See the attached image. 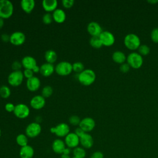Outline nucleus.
<instances>
[{"label": "nucleus", "instance_id": "obj_8", "mask_svg": "<svg viewBox=\"0 0 158 158\" xmlns=\"http://www.w3.org/2000/svg\"><path fill=\"white\" fill-rule=\"evenodd\" d=\"M41 126L40 123L36 122L30 123L25 128V135L28 138H34L37 137L41 132Z\"/></svg>", "mask_w": 158, "mask_h": 158}, {"label": "nucleus", "instance_id": "obj_36", "mask_svg": "<svg viewBox=\"0 0 158 158\" xmlns=\"http://www.w3.org/2000/svg\"><path fill=\"white\" fill-rule=\"evenodd\" d=\"M151 38L153 42L158 43V27H156L151 30Z\"/></svg>", "mask_w": 158, "mask_h": 158}, {"label": "nucleus", "instance_id": "obj_51", "mask_svg": "<svg viewBox=\"0 0 158 158\" xmlns=\"http://www.w3.org/2000/svg\"><path fill=\"white\" fill-rule=\"evenodd\" d=\"M1 136V128H0V136Z\"/></svg>", "mask_w": 158, "mask_h": 158}, {"label": "nucleus", "instance_id": "obj_31", "mask_svg": "<svg viewBox=\"0 0 158 158\" xmlns=\"http://www.w3.org/2000/svg\"><path fill=\"white\" fill-rule=\"evenodd\" d=\"M53 93V88L49 85L44 86L41 90V95L44 98H49Z\"/></svg>", "mask_w": 158, "mask_h": 158}, {"label": "nucleus", "instance_id": "obj_42", "mask_svg": "<svg viewBox=\"0 0 158 158\" xmlns=\"http://www.w3.org/2000/svg\"><path fill=\"white\" fill-rule=\"evenodd\" d=\"M90 158H104V154L100 151H96L92 153Z\"/></svg>", "mask_w": 158, "mask_h": 158}, {"label": "nucleus", "instance_id": "obj_7", "mask_svg": "<svg viewBox=\"0 0 158 158\" xmlns=\"http://www.w3.org/2000/svg\"><path fill=\"white\" fill-rule=\"evenodd\" d=\"M50 131L56 135L57 137H65L70 133V127L66 123H60L54 127L50 128Z\"/></svg>", "mask_w": 158, "mask_h": 158}, {"label": "nucleus", "instance_id": "obj_37", "mask_svg": "<svg viewBox=\"0 0 158 158\" xmlns=\"http://www.w3.org/2000/svg\"><path fill=\"white\" fill-rule=\"evenodd\" d=\"M11 67H12V69L13 70V71L21 70V69L22 67V62L20 61H18V60H15L12 62V64L11 65Z\"/></svg>", "mask_w": 158, "mask_h": 158}, {"label": "nucleus", "instance_id": "obj_52", "mask_svg": "<svg viewBox=\"0 0 158 158\" xmlns=\"http://www.w3.org/2000/svg\"><path fill=\"white\" fill-rule=\"evenodd\" d=\"M72 158H77V157H72Z\"/></svg>", "mask_w": 158, "mask_h": 158}, {"label": "nucleus", "instance_id": "obj_23", "mask_svg": "<svg viewBox=\"0 0 158 158\" xmlns=\"http://www.w3.org/2000/svg\"><path fill=\"white\" fill-rule=\"evenodd\" d=\"M34 154V149L28 144L22 147L19 151V156L20 158H33Z\"/></svg>", "mask_w": 158, "mask_h": 158}, {"label": "nucleus", "instance_id": "obj_32", "mask_svg": "<svg viewBox=\"0 0 158 158\" xmlns=\"http://www.w3.org/2000/svg\"><path fill=\"white\" fill-rule=\"evenodd\" d=\"M72 69L73 72L78 74L85 70V66L81 62H75L72 64Z\"/></svg>", "mask_w": 158, "mask_h": 158}, {"label": "nucleus", "instance_id": "obj_44", "mask_svg": "<svg viewBox=\"0 0 158 158\" xmlns=\"http://www.w3.org/2000/svg\"><path fill=\"white\" fill-rule=\"evenodd\" d=\"M1 39L4 42H8L10 41V35L7 33H3L1 36Z\"/></svg>", "mask_w": 158, "mask_h": 158}, {"label": "nucleus", "instance_id": "obj_20", "mask_svg": "<svg viewBox=\"0 0 158 158\" xmlns=\"http://www.w3.org/2000/svg\"><path fill=\"white\" fill-rule=\"evenodd\" d=\"M58 2L57 0H43L42 1V7L43 9L48 13L53 12L57 9Z\"/></svg>", "mask_w": 158, "mask_h": 158}, {"label": "nucleus", "instance_id": "obj_48", "mask_svg": "<svg viewBox=\"0 0 158 158\" xmlns=\"http://www.w3.org/2000/svg\"><path fill=\"white\" fill-rule=\"evenodd\" d=\"M42 121V117H40V116H37L36 117V122L38 123H40V122Z\"/></svg>", "mask_w": 158, "mask_h": 158}, {"label": "nucleus", "instance_id": "obj_41", "mask_svg": "<svg viewBox=\"0 0 158 158\" xmlns=\"http://www.w3.org/2000/svg\"><path fill=\"white\" fill-rule=\"evenodd\" d=\"M15 105L12 102H7L4 106L5 110L8 112H12L15 109Z\"/></svg>", "mask_w": 158, "mask_h": 158}, {"label": "nucleus", "instance_id": "obj_49", "mask_svg": "<svg viewBox=\"0 0 158 158\" xmlns=\"http://www.w3.org/2000/svg\"><path fill=\"white\" fill-rule=\"evenodd\" d=\"M148 2H149V3L154 4H156V3L158 2V0H149V1H148Z\"/></svg>", "mask_w": 158, "mask_h": 158}, {"label": "nucleus", "instance_id": "obj_6", "mask_svg": "<svg viewBox=\"0 0 158 158\" xmlns=\"http://www.w3.org/2000/svg\"><path fill=\"white\" fill-rule=\"evenodd\" d=\"M24 76L22 70L12 71L7 77L8 83L14 87L20 86L23 81Z\"/></svg>", "mask_w": 158, "mask_h": 158}, {"label": "nucleus", "instance_id": "obj_43", "mask_svg": "<svg viewBox=\"0 0 158 158\" xmlns=\"http://www.w3.org/2000/svg\"><path fill=\"white\" fill-rule=\"evenodd\" d=\"M74 133H75L79 138H80L81 136H83V135L85 133V132L80 127H78L77 128H75V131H74Z\"/></svg>", "mask_w": 158, "mask_h": 158}, {"label": "nucleus", "instance_id": "obj_39", "mask_svg": "<svg viewBox=\"0 0 158 158\" xmlns=\"http://www.w3.org/2000/svg\"><path fill=\"white\" fill-rule=\"evenodd\" d=\"M119 69H120V70L122 73H127L130 70V66L129 65V64L127 62H124V63L120 64Z\"/></svg>", "mask_w": 158, "mask_h": 158}, {"label": "nucleus", "instance_id": "obj_26", "mask_svg": "<svg viewBox=\"0 0 158 158\" xmlns=\"http://www.w3.org/2000/svg\"><path fill=\"white\" fill-rule=\"evenodd\" d=\"M44 59L46 62L53 64L57 59V54L56 52L52 49H49L44 53Z\"/></svg>", "mask_w": 158, "mask_h": 158}, {"label": "nucleus", "instance_id": "obj_18", "mask_svg": "<svg viewBox=\"0 0 158 158\" xmlns=\"http://www.w3.org/2000/svg\"><path fill=\"white\" fill-rule=\"evenodd\" d=\"M22 67L24 69L32 70L35 66L37 65V61L36 59L31 56H24L21 60Z\"/></svg>", "mask_w": 158, "mask_h": 158}, {"label": "nucleus", "instance_id": "obj_50", "mask_svg": "<svg viewBox=\"0 0 158 158\" xmlns=\"http://www.w3.org/2000/svg\"><path fill=\"white\" fill-rule=\"evenodd\" d=\"M60 158H71L69 155H65V154H61Z\"/></svg>", "mask_w": 158, "mask_h": 158}, {"label": "nucleus", "instance_id": "obj_19", "mask_svg": "<svg viewBox=\"0 0 158 158\" xmlns=\"http://www.w3.org/2000/svg\"><path fill=\"white\" fill-rule=\"evenodd\" d=\"M66 147L67 146L64 141L60 138H57L54 139L52 143V151L55 153L58 154H62Z\"/></svg>", "mask_w": 158, "mask_h": 158}, {"label": "nucleus", "instance_id": "obj_30", "mask_svg": "<svg viewBox=\"0 0 158 158\" xmlns=\"http://www.w3.org/2000/svg\"><path fill=\"white\" fill-rule=\"evenodd\" d=\"M11 94V90L7 85H2L0 87V96L3 99L8 98Z\"/></svg>", "mask_w": 158, "mask_h": 158}, {"label": "nucleus", "instance_id": "obj_40", "mask_svg": "<svg viewBox=\"0 0 158 158\" xmlns=\"http://www.w3.org/2000/svg\"><path fill=\"white\" fill-rule=\"evenodd\" d=\"M24 78H26L27 79L30 78L34 76V72L31 69H24L23 71Z\"/></svg>", "mask_w": 158, "mask_h": 158}, {"label": "nucleus", "instance_id": "obj_27", "mask_svg": "<svg viewBox=\"0 0 158 158\" xmlns=\"http://www.w3.org/2000/svg\"><path fill=\"white\" fill-rule=\"evenodd\" d=\"M15 141L17 144L19 146H20L21 148L28 145V136L25 134L20 133L16 137Z\"/></svg>", "mask_w": 158, "mask_h": 158}, {"label": "nucleus", "instance_id": "obj_25", "mask_svg": "<svg viewBox=\"0 0 158 158\" xmlns=\"http://www.w3.org/2000/svg\"><path fill=\"white\" fill-rule=\"evenodd\" d=\"M112 59L115 62L122 64L127 60V56L123 52L117 50L112 53Z\"/></svg>", "mask_w": 158, "mask_h": 158}, {"label": "nucleus", "instance_id": "obj_46", "mask_svg": "<svg viewBox=\"0 0 158 158\" xmlns=\"http://www.w3.org/2000/svg\"><path fill=\"white\" fill-rule=\"evenodd\" d=\"M33 72H34V73H40V67H39L38 65L36 66H35L33 69H32Z\"/></svg>", "mask_w": 158, "mask_h": 158}, {"label": "nucleus", "instance_id": "obj_3", "mask_svg": "<svg viewBox=\"0 0 158 158\" xmlns=\"http://www.w3.org/2000/svg\"><path fill=\"white\" fill-rule=\"evenodd\" d=\"M14 13V5L9 0H0V17L4 19H9Z\"/></svg>", "mask_w": 158, "mask_h": 158}, {"label": "nucleus", "instance_id": "obj_4", "mask_svg": "<svg viewBox=\"0 0 158 158\" xmlns=\"http://www.w3.org/2000/svg\"><path fill=\"white\" fill-rule=\"evenodd\" d=\"M127 62L130 67L135 69H139L143 64V56L137 52H131L127 56Z\"/></svg>", "mask_w": 158, "mask_h": 158}, {"label": "nucleus", "instance_id": "obj_47", "mask_svg": "<svg viewBox=\"0 0 158 158\" xmlns=\"http://www.w3.org/2000/svg\"><path fill=\"white\" fill-rule=\"evenodd\" d=\"M4 24V19L0 17V30L3 27Z\"/></svg>", "mask_w": 158, "mask_h": 158}, {"label": "nucleus", "instance_id": "obj_15", "mask_svg": "<svg viewBox=\"0 0 158 158\" xmlns=\"http://www.w3.org/2000/svg\"><path fill=\"white\" fill-rule=\"evenodd\" d=\"M86 30L91 36H99L103 31L101 25L98 22L94 21L90 22L87 25Z\"/></svg>", "mask_w": 158, "mask_h": 158}, {"label": "nucleus", "instance_id": "obj_22", "mask_svg": "<svg viewBox=\"0 0 158 158\" xmlns=\"http://www.w3.org/2000/svg\"><path fill=\"white\" fill-rule=\"evenodd\" d=\"M52 15L53 20L57 23H62L64 22L67 17L65 11L60 8L56 9L52 12Z\"/></svg>", "mask_w": 158, "mask_h": 158}, {"label": "nucleus", "instance_id": "obj_9", "mask_svg": "<svg viewBox=\"0 0 158 158\" xmlns=\"http://www.w3.org/2000/svg\"><path fill=\"white\" fill-rule=\"evenodd\" d=\"M14 114L19 118L24 119L28 117L30 113L29 107L24 103H19L15 105Z\"/></svg>", "mask_w": 158, "mask_h": 158}, {"label": "nucleus", "instance_id": "obj_21", "mask_svg": "<svg viewBox=\"0 0 158 158\" xmlns=\"http://www.w3.org/2000/svg\"><path fill=\"white\" fill-rule=\"evenodd\" d=\"M55 72V67L53 64L45 62L40 66V73L43 77H49L53 74Z\"/></svg>", "mask_w": 158, "mask_h": 158}, {"label": "nucleus", "instance_id": "obj_17", "mask_svg": "<svg viewBox=\"0 0 158 158\" xmlns=\"http://www.w3.org/2000/svg\"><path fill=\"white\" fill-rule=\"evenodd\" d=\"M80 144L81 147L85 149H89L94 144V139L93 136L88 133H85L80 138Z\"/></svg>", "mask_w": 158, "mask_h": 158}, {"label": "nucleus", "instance_id": "obj_16", "mask_svg": "<svg viewBox=\"0 0 158 158\" xmlns=\"http://www.w3.org/2000/svg\"><path fill=\"white\" fill-rule=\"evenodd\" d=\"M26 86L29 91L35 92L40 89L41 86V81L38 77L33 76L27 80Z\"/></svg>", "mask_w": 158, "mask_h": 158}, {"label": "nucleus", "instance_id": "obj_13", "mask_svg": "<svg viewBox=\"0 0 158 158\" xmlns=\"http://www.w3.org/2000/svg\"><path fill=\"white\" fill-rule=\"evenodd\" d=\"M64 142L67 147L70 149H74L78 146L80 144V138L74 132H70L65 137Z\"/></svg>", "mask_w": 158, "mask_h": 158}, {"label": "nucleus", "instance_id": "obj_12", "mask_svg": "<svg viewBox=\"0 0 158 158\" xmlns=\"http://www.w3.org/2000/svg\"><path fill=\"white\" fill-rule=\"evenodd\" d=\"M102 46H110L115 43V36L112 33L108 30L102 31L99 36Z\"/></svg>", "mask_w": 158, "mask_h": 158}, {"label": "nucleus", "instance_id": "obj_11", "mask_svg": "<svg viewBox=\"0 0 158 158\" xmlns=\"http://www.w3.org/2000/svg\"><path fill=\"white\" fill-rule=\"evenodd\" d=\"M95 126L96 122L94 120L90 117H86L81 119L78 127H80L85 133H89L93 130Z\"/></svg>", "mask_w": 158, "mask_h": 158}, {"label": "nucleus", "instance_id": "obj_35", "mask_svg": "<svg viewBox=\"0 0 158 158\" xmlns=\"http://www.w3.org/2000/svg\"><path fill=\"white\" fill-rule=\"evenodd\" d=\"M80 121H81L80 118L77 115H72L69 118V123L73 126H77V125L79 126Z\"/></svg>", "mask_w": 158, "mask_h": 158}, {"label": "nucleus", "instance_id": "obj_45", "mask_svg": "<svg viewBox=\"0 0 158 158\" xmlns=\"http://www.w3.org/2000/svg\"><path fill=\"white\" fill-rule=\"evenodd\" d=\"M70 153H71V149H70V148H68V147H66V148H65V149L64 150L63 153H62V154L69 155V156H70Z\"/></svg>", "mask_w": 158, "mask_h": 158}, {"label": "nucleus", "instance_id": "obj_10", "mask_svg": "<svg viewBox=\"0 0 158 158\" xmlns=\"http://www.w3.org/2000/svg\"><path fill=\"white\" fill-rule=\"evenodd\" d=\"M26 40V36L24 33L19 31H14L10 35L9 42L14 46H21L22 45Z\"/></svg>", "mask_w": 158, "mask_h": 158}, {"label": "nucleus", "instance_id": "obj_28", "mask_svg": "<svg viewBox=\"0 0 158 158\" xmlns=\"http://www.w3.org/2000/svg\"><path fill=\"white\" fill-rule=\"evenodd\" d=\"M73 157H75L77 158H85L86 156V152L85 148H83V147L78 146L73 149Z\"/></svg>", "mask_w": 158, "mask_h": 158}, {"label": "nucleus", "instance_id": "obj_33", "mask_svg": "<svg viewBox=\"0 0 158 158\" xmlns=\"http://www.w3.org/2000/svg\"><path fill=\"white\" fill-rule=\"evenodd\" d=\"M138 53L141 54L142 56H146L149 54L150 52V48L146 44H143L139 46L138 49Z\"/></svg>", "mask_w": 158, "mask_h": 158}, {"label": "nucleus", "instance_id": "obj_24", "mask_svg": "<svg viewBox=\"0 0 158 158\" xmlns=\"http://www.w3.org/2000/svg\"><path fill=\"white\" fill-rule=\"evenodd\" d=\"M20 7L23 12L30 14L35 7V1L34 0H22L20 1Z\"/></svg>", "mask_w": 158, "mask_h": 158}, {"label": "nucleus", "instance_id": "obj_38", "mask_svg": "<svg viewBox=\"0 0 158 158\" xmlns=\"http://www.w3.org/2000/svg\"><path fill=\"white\" fill-rule=\"evenodd\" d=\"M75 1L73 0H62V4L65 9H70L74 5Z\"/></svg>", "mask_w": 158, "mask_h": 158}, {"label": "nucleus", "instance_id": "obj_29", "mask_svg": "<svg viewBox=\"0 0 158 158\" xmlns=\"http://www.w3.org/2000/svg\"><path fill=\"white\" fill-rule=\"evenodd\" d=\"M89 44L96 49L101 48L102 46V44L99 36H91L89 39Z\"/></svg>", "mask_w": 158, "mask_h": 158}, {"label": "nucleus", "instance_id": "obj_1", "mask_svg": "<svg viewBox=\"0 0 158 158\" xmlns=\"http://www.w3.org/2000/svg\"><path fill=\"white\" fill-rule=\"evenodd\" d=\"M96 75L91 69H86L78 74L77 79L80 84L84 86H89L96 80Z\"/></svg>", "mask_w": 158, "mask_h": 158}, {"label": "nucleus", "instance_id": "obj_34", "mask_svg": "<svg viewBox=\"0 0 158 158\" xmlns=\"http://www.w3.org/2000/svg\"><path fill=\"white\" fill-rule=\"evenodd\" d=\"M42 21L45 25L51 24L52 21H54L52 14L51 13L46 12L42 17Z\"/></svg>", "mask_w": 158, "mask_h": 158}, {"label": "nucleus", "instance_id": "obj_14", "mask_svg": "<svg viewBox=\"0 0 158 158\" xmlns=\"http://www.w3.org/2000/svg\"><path fill=\"white\" fill-rule=\"evenodd\" d=\"M30 104L33 109L40 110L43 109L46 104V98L42 95H35L30 99Z\"/></svg>", "mask_w": 158, "mask_h": 158}, {"label": "nucleus", "instance_id": "obj_2", "mask_svg": "<svg viewBox=\"0 0 158 158\" xmlns=\"http://www.w3.org/2000/svg\"><path fill=\"white\" fill-rule=\"evenodd\" d=\"M125 46L130 50L135 51L138 49L141 45V40L139 37L135 33H130L125 35L123 39Z\"/></svg>", "mask_w": 158, "mask_h": 158}, {"label": "nucleus", "instance_id": "obj_5", "mask_svg": "<svg viewBox=\"0 0 158 158\" xmlns=\"http://www.w3.org/2000/svg\"><path fill=\"white\" fill-rule=\"evenodd\" d=\"M55 72L60 76H67L73 72L72 64L68 61H61L55 67Z\"/></svg>", "mask_w": 158, "mask_h": 158}]
</instances>
